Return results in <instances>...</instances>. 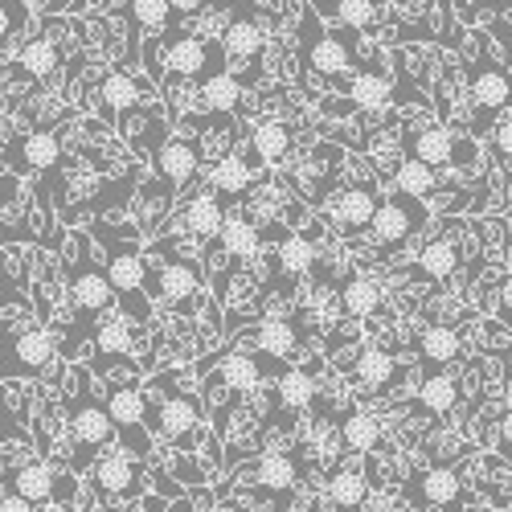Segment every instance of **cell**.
Here are the masks:
<instances>
[{
  "mask_svg": "<svg viewBox=\"0 0 512 512\" xmlns=\"http://www.w3.org/2000/svg\"><path fill=\"white\" fill-rule=\"evenodd\" d=\"M115 435V422L107 414V402H95L91 394H78L70 402V439H74V472H82V463H87V455L103 451Z\"/></svg>",
  "mask_w": 512,
  "mask_h": 512,
  "instance_id": "cell-1",
  "label": "cell"
},
{
  "mask_svg": "<svg viewBox=\"0 0 512 512\" xmlns=\"http://www.w3.org/2000/svg\"><path fill=\"white\" fill-rule=\"evenodd\" d=\"M426 222V209L414 201V197H394V201H381L373 222H369V234L377 246H402L410 234H418Z\"/></svg>",
  "mask_w": 512,
  "mask_h": 512,
  "instance_id": "cell-2",
  "label": "cell"
},
{
  "mask_svg": "<svg viewBox=\"0 0 512 512\" xmlns=\"http://www.w3.org/2000/svg\"><path fill=\"white\" fill-rule=\"evenodd\" d=\"M91 480L111 500H136L144 492V467L132 455H127V451H107V455L95 459Z\"/></svg>",
  "mask_w": 512,
  "mask_h": 512,
  "instance_id": "cell-3",
  "label": "cell"
},
{
  "mask_svg": "<svg viewBox=\"0 0 512 512\" xmlns=\"http://www.w3.org/2000/svg\"><path fill=\"white\" fill-rule=\"evenodd\" d=\"M107 414H111L115 431H119L127 443H132L136 451H148V443L136 439V431H140L144 418H148V394L136 386V381H123V386H111V390H107Z\"/></svg>",
  "mask_w": 512,
  "mask_h": 512,
  "instance_id": "cell-4",
  "label": "cell"
},
{
  "mask_svg": "<svg viewBox=\"0 0 512 512\" xmlns=\"http://www.w3.org/2000/svg\"><path fill=\"white\" fill-rule=\"evenodd\" d=\"M70 295H74L78 316H103L115 300V287H111L107 271L91 267L87 259H78V263H70Z\"/></svg>",
  "mask_w": 512,
  "mask_h": 512,
  "instance_id": "cell-5",
  "label": "cell"
},
{
  "mask_svg": "<svg viewBox=\"0 0 512 512\" xmlns=\"http://www.w3.org/2000/svg\"><path fill=\"white\" fill-rule=\"evenodd\" d=\"M459 476L451 467H426L422 476H414L406 484V500L414 508H443V504H455L459 500Z\"/></svg>",
  "mask_w": 512,
  "mask_h": 512,
  "instance_id": "cell-6",
  "label": "cell"
},
{
  "mask_svg": "<svg viewBox=\"0 0 512 512\" xmlns=\"http://www.w3.org/2000/svg\"><path fill=\"white\" fill-rule=\"evenodd\" d=\"M9 369L0 373V377H9V373H41L50 361H54V336L46 328H25L13 336V349H9Z\"/></svg>",
  "mask_w": 512,
  "mask_h": 512,
  "instance_id": "cell-7",
  "label": "cell"
},
{
  "mask_svg": "<svg viewBox=\"0 0 512 512\" xmlns=\"http://www.w3.org/2000/svg\"><path fill=\"white\" fill-rule=\"evenodd\" d=\"M377 205L381 201H377V189L373 185H349V189H340L336 193V226H340V234L369 230Z\"/></svg>",
  "mask_w": 512,
  "mask_h": 512,
  "instance_id": "cell-8",
  "label": "cell"
},
{
  "mask_svg": "<svg viewBox=\"0 0 512 512\" xmlns=\"http://www.w3.org/2000/svg\"><path fill=\"white\" fill-rule=\"evenodd\" d=\"M197 164H201V148L193 140H164L156 148V173L168 181V185H189L197 177Z\"/></svg>",
  "mask_w": 512,
  "mask_h": 512,
  "instance_id": "cell-9",
  "label": "cell"
},
{
  "mask_svg": "<svg viewBox=\"0 0 512 512\" xmlns=\"http://www.w3.org/2000/svg\"><path fill=\"white\" fill-rule=\"evenodd\" d=\"M197 426H201V406L193 394H173L156 406V431L164 439L185 443V435H197Z\"/></svg>",
  "mask_w": 512,
  "mask_h": 512,
  "instance_id": "cell-10",
  "label": "cell"
},
{
  "mask_svg": "<svg viewBox=\"0 0 512 512\" xmlns=\"http://www.w3.org/2000/svg\"><path fill=\"white\" fill-rule=\"evenodd\" d=\"M472 103H476L480 119H492V115H500L512 103V82H508L504 66L476 70V78H472Z\"/></svg>",
  "mask_w": 512,
  "mask_h": 512,
  "instance_id": "cell-11",
  "label": "cell"
},
{
  "mask_svg": "<svg viewBox=\"0 0 512 512\" xmlns=\"http://www.w3.org/2000/svg\"><path fill=\"white\" fill-rule=\"evenodd\" d=\"M62 160V136L50 132V127H41V132H29L17 148V164L13 173H46Z\"/></svg>",
  "mask_w": 512,
  "mask_h": 512,
  "instance_id": "cell-12",
  "label": "cell"
},
{
  "mask_svg": "<svg viewBox=\"0 0 512 512\" xmlns=\"http://www.w3.org/2000/svg\"><path fill=\"white\" fill-rule=\"evenodd\" d=\"M304 66L312 74H320V78H340V74H349L353 54H349V46L340 37L324 33V37H316V41L304 46Z\"/></svg>",
  "mask_w": 512,
  "mask_h": 512,
  "instance_id": "cell-13",
  "label": "cell"
},
{
  "mask_svg": "<svg viewBox=\"0 0 512 512\" xmlns=\"http://www.w3.org/2000/svg\"><path fill=\"white\" fill-rule=\"evenodd\" d=\"M254 349H259L263 357L287 361L295 349H300V328H295L291 320H283V316H267L259 328H254Z\"/></svg>",
  "mask_w": 512,
  "mask_h": 512,
  "instance_id": "cell-14",
  "label": "cell"
},
{
  "mask_svg": "<svg viewBox=\"0 0 512 512\" xmlns=\"http://www.w3.org/2000/svg\"><path fill=\"white\" fill-rule=\"evenodd\" d=\"M197 287H201V271H197L193 259L164 263V267L156 271V291H160V300H168V304L189 300V295H197Z\"/></svg>",
  "mask_w": 512,
  "mask_h": 512,
  "instance_id": "cell-15",
  "label": "cell"
},
{
  "mask_svg": "<svg viewBox=\"0 0 512 512\" xmlns=\"http://www.w3.org/2000/svg\"><path fill=\"white\" fill-rule=\"evenodd\" d=\"M107 279H111V287L119 295H136L148 283V263L140 259L136 250H111L107 254Z\"/></svg>",
  "mask_w": 512,
  "mask_h": 512,
  "instance_id": "cell-16",
  "label": "cell"
},
{
  "mask_svg": "<svg viewBox=\"0 0 512 512\" xmlns=\"http://www.w3.org/2000/svg\"><path fill=\"white\" fill-rule=\"evenodd\" d=\"M54 480H58L54 467L41 463V459H33V463H21L17 472H13L9 492H21V496L33 500V504H46V500H54Z\"/></svg>",
  "mask_w": 512,
  "mask_h": 512,
  "instance_id": "cell-17",
  "label": "cell"
},
{
  "mask_svg": "<svg viewBox=\"0 0 512 512\" xmlns=\"http://www.w3.org/2000/svg\"><path fill=\"white\" fill-rule=\"evenodd\" d=\"M95 332V357H99V373H107V365H115L119 357L132 353V328H127V320L119 316H107Z\"/></svg>",
  "mask_w": 512,
  "mask_h": 512,
  "instance_id": "cell-18",
  "label": "cell"
},
{
  "mask_svg": "<svg viewBox=\"0 0 512 512\" xmlns=\"http://www.w3.org/2000/svg\"><path fill=\"white\" fill-rule=\"evenodd\" d=\"M451 148H455V136L447 132L443 123H426L410 136V156H418L422 164H431V168L451 164Z\"/></svg>",
  "mask_w": 512,
  "mask_h": 512,
  "instance_id": "cell-19",
  "label": "cell"
},
{
  "mask_svg": "<svg viewBox=\"0 0 512 512\" xmlns=\"http://www.w3.org/2000/svg\"><path fill=\"white\" fill-rule=\"evenodd\" d=\"M381 304H386V291H381V283H373V279H349L340 287V308H345V316H353V320L377 316Z\"/></svg>",
  "mask_w": 512,
  "mask_h": 512,
  "instance_id": "cell-20",
  "label": "cell"
},
{
  "mask_svg": "<svg viewBox=\"0 0 512 512\" xmlns=\"http://www.w3.org/2000/svg\"><path fill=\"white\" fill-rule=\"evenodd\" d=\"M394 99V87H390V78L381 74V70H357L353 82H349V103L361 107V111H381Z\"/></svg>",
  "mask_w": 512,
  "mask_h": 512,
  "instance_id": "cell-21",
  "label": "cell"
},
{
  "mask_svg": "<svg viewBox=\"0 0 512 512\" xmlns=\"http://www.w3.org/2000/svg\"><path fill=\"white\" fill-rule=\"evenodd\" d=\"M394 189H398V197L422 201V197H431V193L439 189V173H435L431 164H422L418 156H406V160L394 168Z\"/></svg>",
  "mask_w": 512,
  "mask_h": 512,
  "instance_id": "cell-22",
  "label": "cell"
},
{
  "mask_svg": "<svg viewBox=\"0 0 512 512\" xmlns=\"http://www.w3.org/2000/svg\"><path fill=\"white\" fill-rule=\"evenodd\" d=\"M254 480L271 492H291L300 484V463H295V455H287V451H267L259 459V467H254Z\"/></svg>",
  "mask_w": 512,
  "mask_h": 512,
  "instance_id": "cell-23",
  "label": "cell"
},
{
  "mask_svg": "<svg viewBox=\"0 0 512 512\" xmlns=\"http://www.w3.org/2000/svg\"><path fill=\"white\" fill-rule=\"evenodd\" d=\"M324 496H328L336 508L353 512V508L365 504V496H369V480H365L361 467H340V472H332V480L324 484Z\"/></svg>",
  "mask_w": 512,
  "mask_h": 512,
  "instance_id": "cell-24",
  "label": "cell"
},
{
  "mask_svg": "<svg viewBox=\"0 0 512 512\" xmlns=\"http://www.w3.org/2000/svg\"><path fill=\"white\" fill-rule=\"evenodd\" d=\"M222 41H226V54H230V58L250 62V58H259V54H263V46H267V33H263V25H259V21L238 17V21H230V25H226Z\"/></svg>",
  "mask_w": 512,
  "mask_h": 512,
  "instance_id": "cell-25",
  "label": "cell"
},
{
  "mask_svg": "<svg viewBox=\"0 0 512 512\" xmlns=\"http://www.w3.org/2000/svg\"><path fill=\"white\" fill-rule=\"evenodd\" d=\"M17 66L33 78H50L58 66H62V50L54 37H29L25 46L17 50Z\"/></svg>",
  "mask_w": 512,
  "mask_h": 512,
  "instance_id": "cell-26",
  "label": "cell"
},
{
  "mask_svg": "<svg viewBox=\"0 0 512 512\" xmlns=\"http://www.w3.org/2000/svg\"><path fill=\"white\" fill-rule=\"evenodd\" d=\"M418 353L431 361V365H451L463 353V340H459V332L451 324H431V328L418 336Z\"/></svg>",
  "mask_w": 512,
  "mask_h": 512,
  "instance_id": "cell-27",
  "label": "cell"
},
{
  "mask_svg": "<svg viewBox=\"0 0 512 512\" xmlns=\"http://www.w3.org/2000/svg\"><path fill=\"white\" fill-rule=\"evenodd\" d=\"M340 443H345L349 451H357V455L377 451L381 447V422L373 414H365V410L345 414V422H340Z\"/></svg>",
  "mask_w": 512,
  "mask_h": 512,
  "instance_id": "cell-28",
  "label": "cell"
},
{
  "mask_svg": "<svg viewBox=\"0 0 512 512\" xmlns=\"http://www.w3.org/2000/svg\"><path fill=\"white\" fill-rule=\"evenodd\" d=\"M164 66L173 70V74H181V78H197L209 66V46H205L201 37H177L173 46H168Z\"/></svg>",
  "mask_w": 512,
  "mask_h": 512,
  "instance_id": "cell-29",
  "label": "cell"
},
{
  "mask_svg": "<svg viewBox=\"0 0 512 512\" xmlns=\"http://www.w3.org/2000/svg\"><path fill=\"white\" fill-rule=\"evenodd\" d=\"M353 373H357V381H365L369 390H386L390 381L398 377V365H394V357L386 353V349H361L357 353V361H353Z\"/></svg>",
  "mask_w": 512,
  "mask_h": 512,
  "instance_id": "cell-30",
  "label": "cell"
},
{
  "mask_svg": "<svg viewBox=\"0 0 512 512\" xmlns=\"http://www.w3.org/2000/svg\"><path fill=\"white\" fill-rule=\"evenodd\" d=\"M250 168L254 164L246 156H222L218 164L209 168V185L218 193H226V197H242L250 189Z\"/></svg>",
  "mask_w": 512,
  "mask_h": 512,
  "instance_id": "cell-31",
  "label": "cell"
},
{
  "mask_svg": "<svg viewBox=\"0 0 512 512\" xmlns=\"http://www.w3.org/2000/svg\"><path fill=\"white\" fill-rule=\"evenodd\" d=\"M222 222H226V209H222V201H218V197L197 193V197L185 205V226H189V234H197V238L218 234V230H222Z\"/></svg>",
  "mask_w": 512,
  "mask_h": 512,
  "instance_id": "cell-32",
  "label": "cell"
},
{
  "mask_svg": "<svg viewBox=\"0 0 512 512\" xmlns=\"http://www.w3.org/2000/svg\"><path fill=\"white\" fill-rule=\"evenodd\" d=\"M238 99H242V87H238V78H234L230 70L205 74V82H201V103H205L209 111L230 115V111H238Z\"/></svg>",
  "mask_w": 512,
  "mask_h": 512,
  "instance_id": "cell-33",
  "label": "cell"
},
{
  "mask_svg": "<svg viewBox=\"0 0 512 512\" xmlns=\"http://www.w3.org/2000/svg\"><path fill=\"white\" fill-rule=\"evenodd\" d=\"M275 263H279V271H287V275H304V271H312V263H316V242L308 238V234H287L283 242H279V250H275Z\"/></svg>",
  "mask_w": 512,
  "mask_h": 512,
  "instance_id": "cell-34",
  "label": "cell"
},
{
  "mask_svg": "<svg viewBox=\"0 0 512 512\" xmlns=\"http://www.w3.org/2000/svg\"><path fill=\"white\" fill-rule=\"evenodd\" d=\"M99 99H103L107 111L127 115V111H136V107H140V87H136V78H132V74L111 70V74L103 78V87H99Z\"/></svg>",
  "mask_w": 512,
  "mask_h": 512,
  "instance_id": "cell-35",
  "label": "cell"
},
{
  "mask_svg": "<svg viewBox=\"0 0 512 512\" xmlns=\"http://www.w3.org/2000/svg\"><path fill=\"white\" fill-rule=\"evenodd\" d=\"M275 394L287 410H304L316 398V377L308 369H283L279 381H275Z\"/></svg>",
  "mask_w": 512,
  "mask_h": 512,
  "instance_id": "cell-36",
  "label": "cell"
},
{
  "mask_svg": "<svg viewBox=\"0 0 512 512\" xmlns=\"http://www.w3.org/2000/svg\"><path fill=\"white\" fill-rule=\"evenodd\" d=\"M250 148H254V160H259V164H275V160H283V156L291 152V127L279 123V119L263 123L259 132H254Z\"/></svg>",
  "mask_w": 512,
  "mask_h": 512,
  "instance_id": "cell-37",
  "label": "cell"
},
{
  "mask_svg": "<svg viewBox=\"0 0 512 512\" xmlns=\"http://www.w3.org/2000/svg\"><path fill=\"white\" fill-rule=\"evenodd\" d=\"M218 238H222V250L234 254V259H250V254H259V226L246 222V218H226Z\"/></svg>",
  "mask_w": 512,
  "mask_h": 512,
  "instance_id": "cell-38",
  "label": "cell"
},
{
  "mask_svg": "<svg viewBox=\"0 0 512 512\" xmlns=\"http://www.w3.org/2000/svg\"><path fill=\"white\" fill-rule=\"evenodd\" d=\"M222 381L230 390L246 394V390H254L263 381V361H254L250 353H226L222 357Z\"/></svg>",
  "mask_w": 512,
  "mask_h": 512,
  "instance_id": "cell-39",
  "label": "cell"
},
{
  "mask_svg": "<svg viewBox=\"0 0 512 512\" xmlns=\"http://www.w3.org/2000/svg\"><path fill=\"white\" fill-rule=\"evenodd\" d=\"M418 402L431 410V414H447L455 402H459V381L447 377V373H431V377H422V386H418Z\"/></svg>",
  "mask_w": 512,
  "mask_h": 512,
  "instance_id": "cell-40",
  "label": "cell"
},
{
  "mask_svg": "<svg viewBox=\"0 0 512 512\" xmlns=\"http://www.w3.org/2000/svg\"><path fill=\"white\" fill-rule=\"evenodd\" d=\"M455 263H459V250L451 242H443V238L431 242V246H422V254H418V271L426 279H447L455 271Z\"/></svg>",
  "mask_w": 512,
  "mask_h": 512,
  "instance_id": "cell-41",
  "label": "cell"
},
{
  "mask_svg": "<svg viewBox=\"0 0 512 512\" xmlns=\"http://www.w3.org/2000/svg\"><path fill=\"white\" fill-rule=\"evenodd\" d=\"M132 5V17L140 29H164L168 17H173V5L168 0H127Z\"/></svg>",
  "mask_w": 512,
  "mask_h": 512,
  "instance_id": "cell-42",
  "label": "cell"
},
{
  "mask_svg": "<svg viewBox=\"0 0 512 512\" xmlns=\"http://www.w3.org/2000/svg\"><path fill=\"white\" fill-rule=\"evenodd\" d=\"M336 17L349 29H365L377 17V0H336Z\"/></svg>",
  "mask_w": 512,
  "mask_h": 512,
  "instance_id": "cell-43",
  "label": "cell"
},
{
  "mask_svg": "<svg viewBox=\"0 0 512 512\" xmlns=\"http://www.w3.org/2000/svg\"><path fill=\"white\" fill-rule=\"evenodd\" d=\"M21 25H25V9L13 5V0H0V41H9Z\"/></svg>",
  "mask_w": 512,
  "mask_h": 512,
  "instance_id": "cell-44",
  "label": "cell"
},
{
  "mask_svg": "<svg viewBox=\"0 0 512 512\" xmlns=\"http://www.w3.org/2000/svg\"><path fill=\"white\" fill-rule=\"evenodd\" d=\"M492 144H496V156H500V160H512V115H504V119L492 127Z\"/></svg>",
  "mask_w": 512,
  "mask_h": 512,
  "instance_id": "cell-45",
  "label": "cell"
},
{
  "mask_svg": "<svg viewBox=\"0 0 512 512\" xmlns=\"http://www.w3.org/2000/svg\"><path fill=\"white\" fill-rule=\"evenodd\" d=\"M17 197H21V177L17 173H5V177H0V209L17 205Z\"/></svg>",
  "mask_w": 512,
  "mask_h": 512,
  "instance_id": "cell-46",
  "label": "cell"
},
{
  "mask_svg": "<svg viewBox=\"0 0 512 512\" xmlns=\"http://www.w3.org/2000/svg\"><path fill=\"white\" fill-rule=\"evenodd\" d=\"M0 512H37V504L25 500L21 492H5V496H0Z\"/></svg>",
  "mask_w": 512,
  "mask_h": 512,
  "instance_id": "cell-47",
  "label": "cell"
},
{
  "mask_svg": "<svg viewBox=\"0 0 512 512\" xmlns=\"http://www.w3.org/2000/svg\"><path fill=\"white\" fill-rule=\"evenodd\" d=\"M54 500L58 504H74V476H58L54 480Z\"/></svg>",
  "mask_w": 512,
  "mask_h": 512,
  "instance_id": "cell-48",
  "label": "cell"
},
{
  "mask_svg": "<svg viewBox=\"0 0 512 512\" xmlns=\"http://www.w3.org/2000/svg\"><path fill=\"white\" fill-rule=\"evenodd\" d=\"M168 5H173V13H177V17H193V13H201V9H205V0H168Z\"/></svg>",
  "mask_w": 512,
  "mask_h": 512,
  "instance_id": "cell-49",
  "label": "cell"
},
{
  "mask_svg": "<svg viewBox=\"0 0 512 512\" xmlns=\"http://www.w3.org/2000/svg\"><path fill=\"white\" fill-rule=\"evenodd\" d=\"M500 447H504V451H512V410L500 418Z\"/></svg>",
  "mask_w": 512,
  "mask_h": 512,
  "instance_id": "cell-50",
  "label": "cell"
},
{
  "mask_svg": "<svg viewBox=\"0 0 512 512\" xmlns=\"http://www.w3.org/2000/svg\"><path fill=\"white\" fill-rule=\"evenodd\" d=\"M500 308H504V316H512V275L500 283Z\"/></svg>",
  "mask_w": 512,
  "mask_h": 512,
  "instance_id": "cell-51",
  "label": "cell"
},
{
  "mask_svg": "<svg viewBox=\"0 0 512 512\" xmlns=\"http://www.w3.org/2000/svg\"><path fill=\"white\" fill-rule=\"evenodd\" d=\"M164 512H197V508H193V504H189V500H185V504H168V508H164Z\"/></svg>",
  "mask_w": 512,
  "mask_h": 512,
  "instance_id": "cell-52",
  "label": "cell"
},
{
  "mask_svg": "<svg viewBox=\"0 0 512 512\" xmlns=\"http://www.w3.org/2000/svg\"><path fill=\"white\" fill-rule=\"evenodd\" d=\"M504 74H508V82H512V50H508V58H504Z\"/></svg>",
  "mask_w": 512,
  "mask_h": 512,
  "instance_id": "cell-53",
  "label": "cell"
},
{
  "mask_svg": "<svg viewBox=\"0 0 512 512\" xmlns=\"http://www.w3.org/2000/svg\"><path fill=\"white\" fill-rule=\"evenodd\" d=\"M0 357H5V324H0Z\"/></svg>",
  "mask_w": 512,
  "mask_h": 512,
  "instance_id": "cell-54",
  "label": "cell"
},
{
  "mask_svg": "<svg viewBox=\"0 0 512 512\" xmlns=\"http://www.w3.org/2000/svg\"><path fill=\"white\" fill-rule=\"evenodd\" d=\"M394 512H414V508H394Z\"/></svg>",
  "mask_w": 512,
  "mask_h": 512,
  "instance_id": "cell-55",
  "label": "cell"
}]
</instances>
